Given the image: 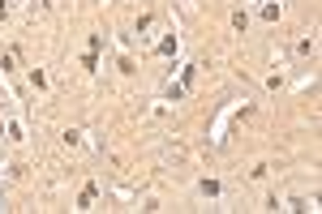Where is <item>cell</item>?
Wrapping results in <instances>:
<instances>
[{"label":"cell","instance_id":"1","mask_svg":"<svg viewBox=\"0 0 322 214\" xmlns=\"http://www.w3.org/2000/svg\"><path fill=\"white\" fill-rule=\"evenodd\" d=\"M94 197H99V184H86V188H82V197H78V210H90Z\"/></svg>","mask_w":322,"mask_h":214},{"label":"cell","instance_id":"5","mask_svg":"<svg viewBox=\"0 0 322 214\" xmlns=\"http://www.w3.org/2000/svg\"><path fill=\"white\" fill-rule=\"evenodd\" d=\"M30 81H34L39 90H47V73H43V69H30Z\"/></svg>","mask_w":322,"mask_h":214},{"label":"cell","instance_id":"3","mask_svg":"<svg viewBox=\"0 0 322 214\" xmlns=\"http://www.w3.org/2000/svg\"><path fill=\"white\" fill-rule=\"evenodd\" d=\"M159 56H176V39L168 34V39H159Z\"/></svg>","mask_w":322,"mask_h":214},{"label":"cell","instance_id":"4","mask_svg":"<svg viewBox=\"0 0 322 214\" xmlns=\"http://www.w3.org/2000/svg\"><path fill=\"white\" fill-rule=\"evenodd\" d=\"M82 69H90V73H94V69H99V52H86V56H82Z\"/></svg>","mask_w":322,"mask_h":214},{"label":"cell","instance_id":"2","mask_svg":"<svg viewBox=\"0 0 322 214\" xmlns=\"http://www.w3.org/2000/svg\"><path fill=\"white\" fill-rule=\"evenodd\" d=\"M198 188H202V197H219V180H202Z\"/></svg>","mask_w":322,"mask_h":214}]
</instances>
